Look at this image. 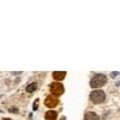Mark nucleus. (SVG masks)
<instances>
[{
  "mask_svg": "<svg viewBox=\"0 0 120 120\" xmlns=\"http://www.w3.org/2000/svg\"><path fill=\"white\" fill-rule=\"evenodd\" d=\"M84 120H99V116L95 112H87L84 116Z\"/></svg>",
  "mask_w": 120,
  "mask_h": 120,
  "instance_id": "nucleus-7",
  "label": "nucleus"
},
{
  "mask_svg": "<svg viewBox=\"0 0 120 120\" xmlns=\"http://www.w3.org/2000/svg\"><path fill=\"white\" fill-rule=\"evenodd\" d=\"M38 106H39V99H36L34 101V103H33V110L36 111L38 109Z\"/></svg>",
  "mask_w": 120,
  "mask_h": 120,
  "instance_id": "nucleus-10",
  "label": "nucleus"
},
{
  "mask_svg": "<svg viewBox=\"0 0 120 120\" xmlns=\"http://www.w3.org/2000/svg\"><path fill=\"white\" fill-rule=\"evenodd\" d=\"M107 77L104 74H96L93 76V78L90 81V86L92 88H99L106 84Z\"/></svg>",
  "mask_w": 120,
  "mask_h": 120,
  "instance_id": "nucleus-1",
  "label": "nucleus"
},
{
  "mask_svg": "<svg viewBox=\"0 0 120 120\" xmlns=\"http://www.w3.org/2000/svg\"><path fill=\"white\" fill-rule=\"evenodd\" d=\"M8 111L10 112V113H18V112H19V110H18V108H17V107H15V106L10 107L9 109H8Z\"/></svg>",
  "mask_w": 120,
  "mask_h": 120,
  "instance_id": "nucleus-9",
  "label": "nucleus"
},
{
  "mask_svg": "<svg viewBox=\"0 0 120 120\" xmlns=\"http://www.w3.org/2000/svg\"><path fill=\"white\" fill-rule=\"evenodd\" d=\"M50 91L52 92L53 96H59L64 92V87L62 84H60L59 82H53L50 84Z\"/></svg>",
  "mask_w": 120,
  "mask_h": 120,
  "instance_id": "nucleus-3",
  "label": "nucleus"
},
{
  "mask_svg": "<svg viewBox=\"0 0 120 120\" xmlns=\"http://www.w3.org/2000/svg\"><path fill=\"white\" fill-rule=\"evenodd\" d=\"M2 120H11V119L10 118H3Z\"/></svg>",
  "mask_w": 120,
  "mask_h": 120,
  "instance_id": "nucleus-12",
  "label": "nucleus"
},
{
  "mask_svg": "<svg viewBox=\"0 0 120 120\" xmlns=\"http://www.w3.org/2000/svg\"><path fill=\"white\" fill-rule=\"evenodd\" d=\"M52 76H53V78L55 80L61 81V80H63L65 78L66 72H65V71H54L53 74H52Z\"/></svg>",
  "mask_w": 120,
  "mask_h": 120,
  "instance_id": "nucleus-5",
  "label": "nucleus"
},
{
  "mask_svg": "<svg viewBox=\"0 0 120 120\" xmlns=\"http://www.w3.org/2000/svg\"><path fill=\"white\" fill-rule=\"evenodd\" d=\"M36 89H37V83H36V82H32L31 84H29L27 87H26V92L31 93L33 91H35Z\"/></svg>",
  "mask_w": 120,
  "mask_h": 120,
  "instance_id": "nucleus-8",
  "label": "nucleus"
},
{
  "mask_svg": "<svg viewBox=\"0 0 120 120\" xmlns=\"http://www.w3.org/2000/svg\"><path fill=\"white\" fill-rule=\"evenodd\" d=\"M105 99H106V95L102 90H94L90 93V100L94 104L103 103Z\"/></svg>",
  "mask_w": 120,
  "mask_h": 120,
  "instance_id": "nucleus-2",
  "label": "nucleus"
},
{
  "mask_svg": "<svg viewBox=\"0 0 120 120\" xmlns=\"http://www.w3.org/2000/svg\"><path fill=\"white\" fill-rule=\"evenodd\" d=\"M0 112H1V111H0Z\"/></svg>",
  "mask_w": 120,
  "mask_h": 120,
  "instance_id": "nucleus-14",
  "label": "nucleus"
},
{
  "mask_svg": "<svg viewBox=\"0 0 120 120\" xmlns=\"http://www.w3.org/2000/svg\"><path fill=\"white\" fill-rule=\"evenodd\" d=\"M57 118V112L54 110H49L45 114V119L46 120H56Z\"/></svg>",
  "mask_w": 120,
  "mask_h": 120,
  "instance_id": "nucleus-6",
  "label": "nucleus"
},
{
  "mask_svg": "<svg viewBox=\"0 0 120 120\" xmlns=\"http://www.w3.org/2000/svg\"><path fill=\"white\" fill-rule=\"evenodd\" d=\"M117 75H119V72H117V71H113V72L110 73V77L111 78H115Z\"/></svg>",
  "mask_w": 120,
  "mask_h": 120,
  "instance_id": "nucleus-11",
  "label": "nucleus"
},
{
  "mask_svg": "<svg viewBox=\"0 0 120 120\" xmlns=\"http://www.w3.org/2000/svg\"><path fill=\"white\" fill-rule=\"evenodd\" d=\"M45 105L48 107V108H53L55 107L56 105L58 104V99L56 98L55 96L53 95H49L46 97V99H45Z\"/></svg>",
  "mask_w": 120,
  "mask_h": 120,
  "instance_id": "nucleus-4",
  "label": "nucleus"
},
{
  "mask_svg": "<svg viewBox=\"0 0 120 120\" xmlns=\"http://www.w3.org/2000/svg\"><path fill=\"white\" fill-rule=\"evenodd\" d=\"M60 120H66V118H65V117H62V118L60 119Z\"/></svg>",
  "mask_w": 120,
  "mask_h": 120,
  "instance_id": "nucleus-13",
  "label": "nucleus"
}]
</instances>
